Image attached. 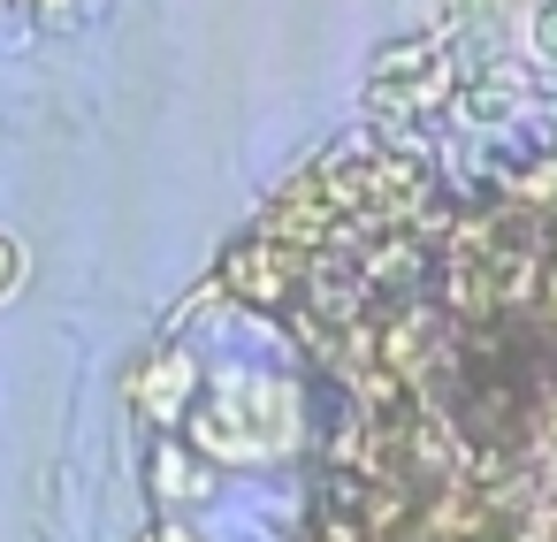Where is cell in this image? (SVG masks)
Instances as JSON below:
<instances>
[{"label": "cell", "instance_id": "1", "mask_svg": "<svg viewBox=\"0 0 557 542\" xmlns=\"http://www.w3.org/2000/svg\"><path fill=\"white\" fill-rule=\"evenodd\" d=\"M290 420H298L290 382L237 367V374H214V382H207V405H199L191 435H199V451H214V458H260V451H275V443L290 435Z\"/></svg>", "mask_w": 557, "mask_h": 542}, {"label": "cell", "instance_id": "2", "mask_svg": "<svg viewBox=\"0 0 557 542\" xmlns=\"http://www.w3.org/2000/svg\"><path fill=\"white\" fill-rule=\"evenodd\" d=\"M450 100V54L435 39H405V47H382L374 77H367V115L397 123V115H428Z\"/></svg>", "mask_w": 557, "mask_h": 542}, {"label": "cell", "instance_id": "3", "mask_svg": "<svg viewBox=\"0 0 557 542\" xmlns=\"http://www.w3.org/2000/svg\"><path fill=\"white\" fill-rule=\"evenodd\" d=\"M306 260H313V252H290L283 237L252 230V237L230 245V260H222L214 283H222L230 298H245V306H290V298H306Z\"/></svg>", "mask_w": 557, "mask_h": 542}, {"label": "cell", "instance_id": "4", "mask_svg": "<svg viewBox=\"0 0 557 542\" xmlns=\"http://www.w3.org/2000/svg\"><path fill=\"white\" fill-rule=\"evenodd\" d=\"M131 397H138L153 420H184V412H191V397H199V359L161 352L153 367H138V374H131Z\"/></svg>", "mask_w": 557, "mask_h": 542}, {"label": "cell", "instance_id": "5", "mask_svg": "<svg viewBox=\"0 0 557 542\" xmlns=\"http://www.w3.org/2000/svg\"><path fill=\"white\" fill-rule=\"evenodd\" d=\"M153 473H161V496H207V466L191 451H176V443L153 451Z\"/></svg>", "mask_w": 557, "mask_h": 542}, {"label": "cell", "instance_id": "6", "mask_svg": "<svg viewBox=\"0 0 557 542\" xmlns=\"http://www.w3.org/2000/svg\"><path fill=\"white\" fill-rule=\"evenodd\" d=\"M24 268H32V260H24V245H16L9 230H0V298H16V283H24Z\"/></svg>", "mask_w": 557, "mask_h": 542}, {"label": "cell", "instance_id": "7", "mask_svg": "<svg viewBox=\"0 0 557 542\" xmlns=\"http://www.w3.org/2000/svg\"><path fill=\"white\" fill-rule=\"evenodd\" d=\"M534 54L557 62V0H549V9H534Z\"/></svg>", "mask_w": 557, "mask_h": 542}, {"label": "cell", "instance_id": "8", "mask_svg": "<svg viewBox=\"0 0 557 542\" xmlns=\"http://www.w3.org/2000/svg\"><path fill=\"white\" fill-rule=\"evenodd\" d=\"M146 542H191V534H184V527H161V534H146Z\"/></svg>", "mask_w": 557, "mask_h": 542}]
</instances>
